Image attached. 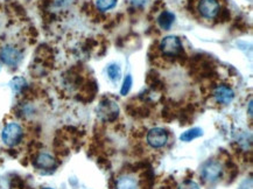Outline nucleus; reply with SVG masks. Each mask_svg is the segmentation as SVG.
I'll use <instances>...</instances> for the list:
<instances>
[{
    "instance_id": "nucleus-16",
    "label": "nucleus",
    "mask_w": 253,
    "mask_h": 189,
    "mask_svg": "<svg viewBox=\"0 0 253 189\" xmlns=\"http://www.w3.org/2000/svg\"><path fill=\"white\" fill-rule=\"evenodd\" d=\"M132 83H133L132 76L131 75H127L124 80V83H123V87L121 90V94H123V96H126V94L129 93V90H131V88H132Z\"/></svg>"
},
{
    "instance_id": "nucleus-22",
    "label": "nucleus",
    "mask_w": 253,
    "mask_h": 189,
    "mask_svg": "<svg viewBox=\"0 0 253 189\" xmlns=\"http://www.w3.org/2000/svg\"><path fill=\"white\" fill-rule=\"evenodd\" d=\"M43 189H51V188H43Z\"/></svg>"
},
{
    "instance_id": "nucleus-15",
    "label": "nucleus",
    "mask_w": 253,
    "mask_h": 189,
    "mask_svg": "<svg viewBox=\"0 0 253 189\" xmlns=\"http://www.w3.org/2000/svg\"><path fill=\"white\" fill-rule=\"evenodd\" d=\"M26 81L22 77H15L13 78L11 82V88L14 93H21L26 88Z\"/></svg>"
},
{
    "instance_id": "nucleus-10",
    "label": "nucleus",
    "mask_w": 253,
    "mask_h": 189,
    "mask_svg": "<svg viewBox=\"0 0 253 189\" xmlns=\"http://www.w3.org/2000/svg\"><path fill=\"white\" fill-rule=\"evenodd\" d=\"M116 189H139L138 181L129 175L119 178L116 182Z\"/></svg>"
},
{
    "instance_id": "nucleus-20",
    "label": "nucleus",
    "mask_w": 253,
    "mask_h": 189,
    "mask_svg": "<svg viewBox=\"0 0 253 189\" xmlns=\"http://www.w3.org/2000/svg\"><path fill=\"white\" fill-rule=\"evenodd\" d=\"M131 1H132V4L135 6H142L147 2V0H131Z\"/></svg>"
},
{
    "instance_id": "nucleus-5",
    "label": "nucleus",
    "mask_w": 253,
    "mask_h": 189,
    "mask_svg": "<svg viewBox=\"0 0 253 189\" xmlns=\"http://www.w3.org/2000/svg\"><path fill=\"white\" fill-rule=\"evenodd\" d=\"M222 166L216 161H208L202 166L201 175L208 182H215L222 177Z\"/></svg>"
},
{
    "instance_id": "nucleus-4",
    "label": "nucleus",
    "mask_w": 253,
    "mask_h": 189,
    "mask_svg": "<svg viewBox=\"0 0 253 189\" xmlns=\"http://www.w3.org/2000/svg\"><path fill=\"white\" fill-rule=\"evenodd\" d=\"M22 58L21 51L18 48L13 47V46H5L0 50V60L4 62L5 64L11 67H15L20 63Z\"/></svg>"
},
{
    "instance_id": "nucleus-19",
    "label": "nucleus",
    "mask_w": 253,
    "mask_h": 189,
    "mask_svg": "<svg viewBox=\"0 0 253 189\" xmlns=\"http://www.w3.org/2000/svg\"><path fill=\"white\" fill-rule=\"evenodd\" d=\"M239 189H252V179H246V180L241 185Z\"/></svg>"
},
{
    "instance_id": "nucleus-3",
    "label": "nucleus",
    "mask_w": 253,
    "mask_h": 189,
    "mask_svg": "<svg viewBox=\"0 0 253 189\" xmlns=\"http://www.w3.org/2000/svg\"><path fill=\"white\" fill-rule=\"evenodd\" d=\"M160 49L167 56H176L182 51V42L177 37L169 35V37L162 39Z\"/></svg>"
},
{
    "instance_id": "nucleus-18",
    "label": "nucleus",
    "mask_w": 253,
    "mask_h": 189,
    "mask_svg": "<svg viewBox=\"0 0 253 189\" xmlns=\"http://www.w3.org/2000/svg\"><path fill=\"white\" fill-rule=\"evenodd\" d=\"M71 2H73V0H54V5L56 6V7H60V8L68 7Z\"/></svg>"
},
{
    "instance_id": "nucleus-9",
    "label": "nucleus",
    "mask_w": 253,
    "mask_h": 189,
    "mask_svg": "<svg viewBox=\"0 0 253 189\" xmlns=\"http://www.w3.org/2000/svg\"><path fill=\"white\" fill-rule=\"evenodd\" d=\"M213 96L220 104H230L235 98V93L229 86H218L213 91Z\"/></svg>"
},
{
    "instance_id": "nucleus-8",
    "label": "nucleus",
    "mask_w": 253,
    "mask_h": 189,
    "mask_svg": "<svg viewBox=\"0 0 253 189\" xmlns=\"http://www.w3.org/2000/svg\"><path fill=\"white\" fill-rule=\"evenodd\" d=\"M34 165L35 167L38 169H41V171L51 172L56 168V160L51 155L47 154V153H41L35 159Z\"/></svg>"
},
{
    "instance_id": "nucleus-21",
    "label": "nucleus",
    "mask_w": 253,
    "mask_h": 189,
    "mask_svg": "<svg viewBox=\"0 0 253 189\" xmlns=\"http://www.w3.org/2000/svg\"><path fill=\"white\" fill-rule=\"evenodd\" d=\"M249 115L252 116V99H250L249 102Z\"/></svg>"
},
{
    "instance_id": "nucleus-7",
    "label": "nucleus",
    "mask_w": 253,
    "mask_h": 189,
    "mask_svg": "<svg viewBox=\"0 0 253 189\" xmlns=\"http://www.w3.org/2000/svg\"><path fill=\"white\" fill-rule=\"evenodd\" d=\"M220 6L217 0H201L199 4L200 14L206 19H213L219 13Z\"/></svg>"
},
{
    "instance_id": "nucleus-13",
    "label": "nucleus",
    "mask_w": 253,
    "mask_h": 189,
    "mask_svg": "<svg viewBox=\"0 0 253 189\" xmlns=\"http://www.w3.org/2000/svg\"><path fill=\"white\" fill-rule=\"evenodd\" d=\"M108 75L109 77L111 78L113 82L116 81H119L122 77V69L118 64H110L108 67Z\"/></svg>"
},
{
    "instance_id": "nucleus-2",
    "label": "nucleus",
    "mask_w": 253,
    "mask_h": 189,
    "mask_svg": "<svg viewBox=\"0 0 253 189\" xmlns=\"http://www.w3.org/2000/svg\"><path fill=\"white\" fill-rule=\"evenodd\" d=\"M22 136H24L22 128L17 123L7 124L4 128V130H2L1 133L2 142H4L7 146H9V147L17 146L19 142H21Z\"/></svg>"
},
{
    "instance_id": "nucleus-12",
    "label": "nucleus",
    "mask_w": 253,
    "mask_h": 189,
    "mask_svg": "<svg viewBox=\"0 0 253 189\" xmlns=\"http://www.w3.org/2000/svg\"><path fill=\"white\" fill-rule=\"evenodd\" d=\"M202 135H203L202 129H200V128H194V129L188 130V131H186V132H183L182 135H181L180 139L182 140V142H191V140L199 138V137H201Z\"/></svg>"
},
{
    "instance_id": "nucleus-6",
    "label": "nucleus",
    "mask_w": 253,
    "mask_h": 189,
    "mask_svg": "<svg viewBox=\"0 0 253 189\" xmlns=\"http://www.w3.org/2000/svg\"><path fill=\"white\" fill-rule=\"evenodd\" d=\"M168 142V133L166 130L161 128L152 129L147 133V142L151 147L161 148L167 144Z\"/></svg>"
},
{
    "instance_id": "nucleus-14",
    "label": "nucleus",
    "mask_w": 253,
    "mask_h": 189,
    "mask_svg": "<svg viewBox=\"0 0 253 189\" xmlns=\"http://www.w3.org/2000/svg\"><path fill=\"white\" fill-rule=\"evenodd\" d=\"M117 1L118 0H96V5L99 11L105 12L115 7L117 5Z\"/></svg>"
},
{
    "instance_id": "nucleus-17",
    "label": "nucleus",
    "mask_w": 253,
    "mask_h": 189,
    "mask_svg": "<svg viewBox=\"0 0 253 189\" xmlns=\"http://www.w3.org/2000/svg\"><path fill=\"white\" fill-rule=\"evenodd\" d=\"M177 189H200V186L197 185L196 182L187 180V181H183L182 184L178 186Z\"/></svg>"
},
{
    "instance_id": "nucleus-1",
    "label": "nucleus",
    "mask_w": 253,
    "mask_h": 189,
    "mask_svg": "<svg viewBox=\"0 0 253 189\" xmlns=\"http://www.w3.org/2000/svg\"><path fill=\"white\" fill-rule=\"evenodd\" d=\"M97 115L103 122H115L119 116V106L115 100L104 99L97 107Z\"/></svg>"
},
{
    "instance_id": "nucleus-11",
    "label": "nucleus",
    "mask_w": 253,
    "mask_h": 189,
    "mask_svg": "<svg viewBox=\"0 0 253 189\" xmlns=\"http://www.w3.org/2000/svg\"><path fill=\"white\" fill-rule=\"evenodd\" d=\"M174 21H175V15L171 12H168V11L162 12L158 18L159 26H160L162 29H165V31L170 29V27L174 24Z\"/></svg>"
}]
</instances>
